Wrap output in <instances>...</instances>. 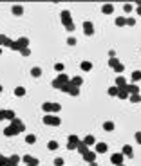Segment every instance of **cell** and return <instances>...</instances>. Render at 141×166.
<instances>
[{"label":"cell","instance_id":"cell-1","mask_svg":"<svg viewBox=\"0 0 141 166\" xmlns=\"http://www.w3.org/2000/svg\"><path fill=\"white\" fill-rule=\"evenodd\" d=\"M42 110L45 112V114H58V112L62 110V105H60V103L45 101V103H42Z\"/></svg>","mask_w":141,"mask_h":166},{"label":"cell","instance_id":"cell-2","mask_svg":"<svg viewBox=\"0 0 141 166\" xmlns=\"http://www.w3.org/2000/svg\"><path fill=\"white\" fill-rule=\"evenodd\" d=\"M69 81H71V79H69V76H67V74H63V72H62V74H58L56 78L52 79V87L60 90V89H62V87L65 85V83H69Z\"/></svg>","mask_w":141,"mask_h":166},{"label":"cell","instance_id":"cell-3","mask_svg":"<svg viewBox=\"0 0 141 166\" xmlns=\"http://www.w3.org/2000/svg\"><path fill=\"white\" fill-rule=\"evenodd\" d=\"M42 121L45 124H49V127H60V123H62V119L58 116H54V114H45Z\"/></svg>","mask_w":141,"mask_h":166},{"label":"cell","instance_id":"cell-4","mask_svg":"<svg viewBox=\"0 0 141 166\" xmlns=\"http://www.w3.org/2000/svg\"><path fill=\"white\" fill-rule=\"evenodd\" d=\"M108 65H111V69H114L116 72H119V74L125 70V65H123L118 58H108Z\"/></svg>","mask_w":141,"mask_h":166},{"label":"cell","instance_id":"cell-5","mask_svg":"<svg viewBox=\"0 0 141 166\" xmlns=\"http://www.w3.org/2000/svg\"><path fill=\"white\" fill-rule=\"evenodd\" d=\"M60 90H62V92H67V94H71V96H78V94H80V89H78V87H74L71 81H69V83H65V85H63Z\"/></svg>","mask_w":141,"mask_h":166},{"label":"cell","instance_id":"cell-6","mask_svg":"<svg viewBox=\"0 0 141 166\" xmlns=\"http://www.w3.org/2000/svg\"><path fill=\"white\" fill-rule=\"evenodd\" d=\"M60 18H62L63 27H67V25H71V24H72V15H71L69 9H63V11L60 13Z\"/></svg>","mask_w":141,"mask_h":166},{"label":"cell","instance_id":"cell-7","mask_svg":"<svg viewBox=\"0 0 141 166\" xmlns=\"http://www.w3.org/2000/svg\"><path fill=\"white\" fill-rule=\"evenodd\" d=\"M9 124H11V127H13L18 134H22V132L26 130V124H24V121H22V119H18V117H15L13 121H9Z\"/></svg>","mask_w":141,"mask_h":166},{"label":"cell","instance_id":"cell-8","mask_svg":"<svg viewBox=\"0 0 141 166\" xmlns=\"http://www.w3.org/2000/svg\"><path fill=\"white\" fill-rule=\"evenodd\" d=\"M22 161H24L26 164H29V166H38L40 164V159H36V157H33V155H24V157H22Z\"/></svg>","mask_w":141,"mask_h":166},{"label":"cell","instance_id":"cell-9","mask_svg":"<svg viewBox=\"0 0 141 166\" xmlns=\"http://www.w3.org/2000/svg\"><path fill=\"white\" fill-rule=\"evenodd\" d=\"M123 159H125V155H123L121 152H118V153H112L111 162H112L114 166H118V164H123Z\"/></svg>","mask_w":141,"mask_h":166},{"label":"cell","instance_id":"cell-10","mask_svg":"<svg viewBox=\"0 0 141 166\" xmlns=\"http://www.w3.org/2000/svg\"><path fill=\"white\" fill-rule=\"evenodd\" d=\"M83 33H85V36H92L94 34V25H92V22H83Z\"/></svg>","mask_w":141,"mask_h":166},{"label":"cell","instance_id":"cell-11","mask_svg":"<svg viewBox=\"0 0 141 166\" xmlns=\"http://www.w3.org/2000/svg\"><path fill=\"white\" fill-rule=\"evenodd\" d=\"M121 153L125 155V157H128V159L134 157V150H132V146H130V144H125V146L121 148Z\"/></svg>","mask_w":141,"mask_h":166},{"label":"cell","instance_id":"cell-12","mask_svg":"<svg viewBox=\"0 0 141 166\" xmlns=\"http://www.w3.org/2000/svg\"><path fill=\"white\" fill-rule=\"evenodd\" d=\"M81 157H83V161H87V162H94V161H96V157H98V153H96V152H91V150H89L87 153H83Z\"/></svg>","mask_w":141,"mask_h":166},{"label":"cell","instance_id":"cell-13","mask_svg":"<svg viewBox=\"0 0 141 166\" xmlns=\"http://www.w3.org/2000/svg\"><path fill=\"white\" fill-rule=\"evenodd\" d=\"M16 44H18L20 51H22V49H27V47H29V38H26V36H20V38L16 40Z\"/></svg>","mask_w":141,"mask_h":166},{"label":"cell","instance_id":"cell-14","mask_svg":"<svg viewBox=\"0 0 141 166\" xmlns=\"http://www.w3.org/2000/svg\"><path fill=\"white\" fill-rule=\"evenodd\" d=\"M127 90H128V94H141V90H139V87L136 85V83H128Z\"/></svg>","mask_w":141,"mask_h":166},{"label":"cell","instance_id":"cell-15","mask_svg":"<svg viewBox=\"0 0 141 166\" xmlns=\"http://www.w3.org/2000/svg\"><path fill=\"white\" fill-rule=\"evenodd\" d=\"M4 136H6V137H13V136H18V132H16V130L9 124V127H6V128H4Z\"/></svg>","mask_w":141,"mask_h":166},{"label":"cell","instance_id":"cell-16","mask_svg":"<svg viewBox=\"0 0 141 166\" xmlns=\"http://www.w3.org/2000/svg\"><path fill=\"white\" fill-rule=\"evenodd\" d=\"M101 13L103 15H112L114 13V6L112 4H103L101 6Z\"/></svg>","mask_w":141,"mask_h":166},{"label":"cell","instance_id":"cell-17","mask_svg":"<svg viewBox=\"0 0 141 166\" xmlns=\"http://www.w3.org/2000/svg\"><path fill=\"white\" fill-rule=\"evenodd\" d=\"M108 150V146H107V143H96V153H105Z\"/></svg>","mask_w":141,"mask_h":166},{"label":"cell","instance_id":"cell-18","mask_svg":"<svg viewBox=\"0 0 141 166\" xmlns=\"http://www.w3.org/2000/svg\"><path fill=\"white\" fill-rule=\"evenodd\" d=\"M127 85H128V83H127V79H125L123 76H118V78H116V87H118V89H125Z\"/></svg>","mask_w":141,"mask_h":166},{"label":"cell","instance_id":"cell-19","mask_svg":"<svg viewBox=\"0 0 141 166\" xmlns=\"http://www.w3.org/2000/svg\"><path fill=\"white\" fill-rule=\"evenodd\" d=\"M11 11H13L15 16H22V15H24V7H22L20 4H16V6H13V9H11Z\"/></svg>","mask_w":141,"mask_h":166},{"label":"cell","instance_id":"cell-20","mask_svg":"<svg viewBox=\"0 0 141 166\" xmlns=\"http://www.w3.org/2000/svg\"><path fill=\"white\" fill-rule=\"evenodd\" d=\"M71 83H72L74 87L80 89V87L83 85V78H81V76H74V78H71Z\"/></svg>","mask_w":141,"mask_h":166},{"label":"cell","instance_id":"cell-21","mask_svg":"<svg viewBox=\"0 0 141 166\" xmlns=\"http://www.w3.org/2000/svg\"><path fill=\"white\" fill-rule=\"evenodd\" d=\"M76 150H78V152L83 155V153H87V152H89V146H87V144H85L83 141H80V143H78V146H76Z\"/></svg>","mask_w":141,"mask_h":166},{"label":"cell","instance_id":"cell-22","mask_svg":"<svg viewBox=\"0 0 141 166\" xmlns=\"http://www.w3.org/2000/svg\"><path fill=\"white\" fill-rule=\"evenodd\" d=\"M81 139L78 137V136H74V134H72V136H69V139H67V144H74V146H78V143H80Z\"/></svg>","mask_w":141,"mask_h":166},{"label":"cell","instance_id":"cell-23","mask_svg":"<svg viewBox=\"0 0 141 166\" xmlns=\"http://www.w3.org/2000/svg\"><path fill=\"white\" fill-rule=\"evenodd\" d=\"M114 24H116L118 27H125V25H127V18H125V16H118V18L114 20Z\"/></svg>","mask_w":141,"mask_h":166},{"label":"cell","instance_id":"cell-24","mask_svg":"<svg viewBox=\"0 0 141 166\" xmlns=\"http://www.w3.org/2000/svg\"><path fill=\"white\" fill-rule=\"evenodd\" d=\"M114 128H116V124H114L112 121H105V123H103V130H105V132H112Z\"/></svg>","mask_w":141,"mask_h":166},{"label":"cell","instance_id":"cell-25","mask_svg":"<svg viewBox=\"0 0 141 166\" xmlns=\"http://www.w3.org/2000/svg\"><path fill=\"white\" fill-rule=\"evenodd\" d=\"M118 98H119V99H127V98H130V94H128L127 87H125V89H119V92H118Z\"/></svg>","mask_w":141,"mask_h":166},{"label":"cell","instance_id":"cell-26","mask_svg":"<svg viewBox=\"0 0 141 166\" xmlns=\"http://www.w3.org/2000/svg\"><path fill=\"white\" fill-rule=\"evenodd\" d=\"M118 92H119V89H118L116 85H112V87H108V90H107V94H108V96H111V98H114V96L118 98Z\"/></svg>","mask_w":141,"mask_h":166},{"label":"cell","instance_id":"cell-27","mask_svg":"<svg viewBox=\"0 0 141 166\" xmlns=\"http://www.w3.org/2000/svg\"><path fill=\"white\" fill-rule=\"evenodd\" d=\"M15 96L16 98H24L26 96V87H16L15 89Z\"/></svg>","mask_w":141,"mask_h":166},{"label":"cell","instance_id":"cell-28","mask_svg":"<svg viewBox=\"0 0 141 166\" xmlns=\"http://www.w3.org/2000/svg\"><path fill=\"white\" fill-rule=\"evenodd\" d=\"M20 161H22V159L18 157V155H11V157H9V166H18Z\"/></svg>","mask_w":141,"mask_h":166},{"label":"cell","instance_id":"cell-29","mask_svg":"<svg viewBox=\"0 0 141 166\" xmlns=\"http://www.w3.org/2000/svg\"><path fill=\"white\" fill-rule=\"evenodd\" d=\"M31 76H33V78H40V76H42V69H40V67H33V69H31Z\"/></svg>","mask_w":141,"mask_h":166},{"label":"cell","instance_id":"cell-30","mask_svg":"<svg viewBox=\"0 0 141 166\" xmlns=\"http://www.w3.org/2000/svg\"><path fill=\"white\" fill-rule=\"evenodd\" d=\"M26 143L27 144H35L36 143V136H35V134H27V136H26Z\"/></svg>","mask_w":141,"mask_h":166},{"label":"cell","instance_id":"cell-31","mask_svg":"<svg viewBox=\"0 0 141 166\" xmlns=\"http://www.w3.org/2000/svg\"><path fill=\"white\" fill-rule=\"evenodd\" d=\"M83 143L87 144V146H91V144L96 143V139H94V136H85V137H83Z\"/></svg>","mask_w":141,"mask_h":166},{"label":"cell","instance_id":"cell-32","mask_svg":"<svg viewBox=\"0 0 141 166\" xmlns=\"http://www.w3.org/2000/svg\"><path fill=\"white\" fill-rule=\"evenodd\" d=\"M80 67H81L83 70H92V63H91V61H81Z\"/></svg>","mask_w":141,"mask_h":166},{"label":"cell","instance_id":"cell-33","mask_svg":"<svg viewBox=\"0 0 141 166\" xmlns=\"http://www.w3.org/2000/svg\"><path fill=\"white\" fill-rule=\"evenodd\" d=\"M130 78H132V81H134V83H136V81H139V79H141V70H134Z\"/></svg>","mask_w":141,"mask_h":166},{"label":"cell","instance_id":"cell-34","mask_svg":"<svg viewBox=\"0 0 141 166\" xmlns=\"http://www.w3.org/2000/svg\"><path fill=\"white\" fill-rule=\"evenodd\" d=\"M47 148H49L51 152L58 150V143H56V141H49V143H47Z\"/></svg>","mask_w":141,"mask_h":166},{"label":"cell","instance_id":"cell-35","mask_svg":"<svg viewBox=\"0 0 141 166\" xmlns=\"http://www.w3.org/2000/svg\"><path fill=\"white\" fill-rule=\"evenodd\" d=\"M130 103H139L141 101V94H130Z\"/></svg>","mask_w":141,"mask_h":166},{"label":"cell","instance_id":"cell-36","mask_svg":"<svg viewBox=\"0 0 141 166\" xmlns=\"http://www.w3.org/2000/svg\"><path fill=\"white\" fill-rule=\"evenodd\" d=\"M0 166H9V157L0 153Z\"/></svg>","mask_w":141,"mask_h":166},{"label":"cell","instance_id":"cell-37","mask_svg":"<svg viewBox=\"0 0 141 166\" xmlns=\"http://www.w3.org/2000/svg\"><path fill=\"white\" fill-rule=\"evenodd\" d=\"M16 116H15V112L13 110H6V119H9V121H13Z\"/></svg>","mask_w":141,"mask_h":166},{"label":"cell","instance_id":"cell-38","mask_svg":"<svg viewBox=\"0 0 141 166\" xmlns=\"http://www.w3.org/2000/svg\"><path fill=\"white\" fill-rule=\"evenodd\" d=\"M65 164V161L62 159V157H56V159H54V166H63Z\"/></svg>","mask_w":141,"mask_h":166},{"label":"cell","instance_id":"cell-39","mask_svg":"<svg viewBox=\"0 0 141 166\" xmlns=\"http://www.w3.org/2000/svg\"><path fill=\"white\" fill-rule=\"evenodd\" d=\"M132 9H134V6H132V4H125V6H123V11H125V13H130Z\"/></svg>","mask_w":141,"mask_h":166},{"label":"cell","instance_id":"cell-40","mask_svg":"<svg viewBox=\"0 0 141 166\" xmlns=\"http://www.w3.org/2000/svg\"><path fill=\"white\" fill-rule=\"evenodd\" d=\"M127 25H128V27H134V25H136V20L128 16V18H127Z\"/></svg>","mask_w":141,"mask_h":166},{"label":"cell","instance_id":"cell-41","mask_svg":"<svg viewBox=\"0 0 141 166\" xmlns=\"http://www.w3.org/2000/svg\"><path fill=\"white\" fill-rule=\"evenodd\" d=\"M67 45H76V38L74 36H69L67 38Z\"/></svg>","mask_w":141,"mask_h":166},{"label":"cell","instance_id":"cell-42","mask_svg":"<svg viewBox=\"0 0 141 166\" xmlns=\"http://www.w3.org/2000/svg\"><path fill=\"white\" fill-rule=\"evenodd\" d=\"M63 67H65L63 63H56V65H54V69H56V70L60 72V74H62V72H63Z\"/></svg>","mask_w":141,"mask_h":166},{"label":"cell","instance_id":"cell-43","mask_svg":"<svg viewBox=\"0 0 141 166\" xmlns=\"http://www.w3.org/2000/svg\"><path fill=\"white\" fill-rule=\"evenodd\" d=\"M20 54H22V56H29V54H31L29 47H27V49H22V51H20Z\"/></svg>","mask_w":141,"mask_h":166},{"label":"cell","instance_id":"cell-44","mask_svg":"<svg viewBox=\"0 0 141 166\" xmlns=\"http://www.w3.org/2000/svg\"><path fill=\"white\" fill-rule=\"evenodd\" d=\"M134 137H136V143L141 144V132H136V134H134Z\"/></svg>","mask_w":141,"mask_h":166},{"label":"cell","instance_id":"cell-45","mask_svg":"<svg viewBox=\"0 0 141 166\" xmlns=\"http://www.w3.org/2000/svg\"><path fill=\"white\" fill-rule=\"evenodd\" d=\"M9 49H13V51H18V53H20V47H18V44H16V42H13V44H11V47Z\"/></svg>","mask_w":141,"mask_h":166},{"label":"cell","instance_id":"cell-46","mask_svg":"<svg viewBox=\"0 0 141 166\" xmlns=\"http://www.w3.org/2000/svg\"><path fill=\"white\" fill-rule=\"evenodd\" d=\"M108 58H116V51H114V49L108 51Z\"/></svg>","mask_w":141,"mask_h":166},{"label":"cell","instance_id":"cell-47","mask_svg":"<svg viewBox=\"0 0 141 166\" xmlns=\"http://www.w3.org/2000/svg\"><path fill=\"white\" fill-rule=\"evenodd\" d=\"M6 119V110H0V121Z\"/></svg>","mask_w":141,"mask_h":166},{"label":"cell","instance_id":"cell-48","mask_svg":"<svg viewBox=\"0 0 141 166\" xmlns=\"http://www.w3.org/2000/svg\"><path fill=\"white\" fill-rule=\"evenodd\" d=\"M65 29H67V31H69V33H72V31H74L76 27H74V24H71V25H67V27H65Z\"/></svg>","mask_w":141,"mask_h":166},{"label":"cell","instance_id":"cell-49","mask_svg":"<svg viewBox=\"0 0 141 166\" xmlns=\"http://www.w3.org/2000/svg\"><path fill=\"white\" fill-rule=\"evenodd\" d=\"M136 11H137V15L141 16V2H137V7H136Z\"/></svg>","mask_w":141,"mask_h":166},{"label":"cell","instance_id":"cell-50","mask_svg":"<svg viewBox=\"0 0 141 166\" xmlns=\"http://www.w3.org/2000/svg\"><path fill=\"white\" fill-rule=\"evenodd\" d=\"M89 166H98V162L94 161V162H89Z\"/></svg>","mask_w":141,"mask_h":166},{"label":"cell","instance_id":"cell-51","mask_svg":"<svg viewBox=\"0 0 141 166\" xmlns=\"http://www.w3.org/2000/svg\"><path fill=\"white\" fill-rule=\"evenodd\" d=\"M2 90H4V89H2V85H0V92H2Z\"/></svg>","mask_w":141,"mask_h":166},{"label":"cell","instance_id":"cell-52","mask_svg":"<svg viewBox=\"0 0 141 166\" xmlns=\"http://www.w3.org/2000/svg\"><path fill=\"white\" fill-rule=\"evenodd\" d=\"M0 54H2V47H0Z\"/></svg>","mask_w":141,"mask_h":166},{"label":"cell","instance_id":"cell-53","mask_svg":"<svg viewBox=\"0 0 141 166\" xmlns=\"http://www.w3.org/2000/svg\"><path fill=\"white\" fill-rule=\"evenodd\" d=\"M118 166H125V164H118Z\"/></svg>","mask_w":141,"mask_h":166},{"label":"cell","instance_id":"cell-54","mask_svg":"<svg viewBox=\"0 0 141 166\" xmlns=\"http://www.w3.org/2000/svg\"><path fill=\"white\" fill-rule=\"evenodd\" d=\"M26 166H29V164H26Z\"/></svg>","mask_w":141,"mask_h":166}]
</instances>
